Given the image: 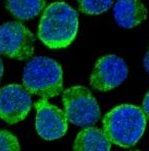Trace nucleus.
<instances>
[{
	"instance_id": "obj_8",
	"label": "nucleus",
	"mask_w": 149,
	"mask_h": 151,
	"mask_svg": "<svg viewBox=\"0 0 149 151\" xmlns=\"http://www.w3.org/2000/svg\"><path fill=\"white\" fill-rule=\"evenodd\" d=\"M35 127L41 138L50 141L65 135L68 129V120L64 111L44 98L39 99L35 103Z\"/></svg>"
},
{
	"instance_id": "obj_1",
	"label": "nucleus",
	"mask_w": 149,
	"mask_h": 151,
	"mask_svg": "<svg viewBox=\"0 0 149 151\" xmlns=\"http://www.w3.org/2000/svg\"><path fill=\"white\" fill-rule=\"evenodd\" d=\"M78 13L65 2H53L43 11L38 37L50 49L66 48L78 32Z\"/></svg>"
},
{
	"instance_id": "obj_10",
	"label": "nucleus",
	"mask_w": 149,
	"mask_h": 151,
	"mask_svg": "<svg viewBox=\"0 0 149 151\" xmlns=\"http://www.w3.org/2000/svg\"><path fill=\"white\" fill-rule=\"evenodd\" d=\"M111 142L102 130L87 127L77 134L73 151H110Z\"/></svg>"
},
{
	"instance_id": "obj_17",
	"label": "nucleus",
	"mask_w": 149,
	"mask_h": 151,
	"mask_svg": "<svg viewBox=\"0 0 149 151\" xmlns=\"http://www.w3.org/2000/svg\"><path fill=\"white\" fill-rule=\"evenodd\" d=\"M133 151H139V150H133Z\"/></svg>"
},
{
	"instance_id": "obj_2",
	"label": "nucleus",
	"mask_w": 149,
	"mask_h": 151,
	"mask_svg": "<svg viewBox=\"0 0 149 151\" xmlns=\"http://www.w3.org/2000/svg\"><path fill=\"white\" fill-rule=\"evenodd\" d=\"M146 128V117L136 105L122 104L103 117V132L109 141L123 148L132 147L139 141Z\"/></svg>"
},
{
	"instance_id": "obj_5",
	"label": "nucleus",
	"mask_w": 149,
	"mask_h": 151,
	"mask_svg": "<svg viewBox=\"0 0 149 151\" xmlns=\"http://www.w3.org/2000/svg\"><path fill=\"white\" fill-rule=\"evenodd\" d=\"M35 36L22 23L10 21L0 25V53L16 60H26L34 53Z\"/></svg>"
},
{
	"instance_id": "obj_3",
	"label": "nucleus",
	"mask_w": 149,
	"mask_h": 151,
	"mask_svg": "<svg viewBox=\"0 0 149 151\" xmlns=\"http://www.w3.org/2000/svg\"><path fill=\"white\" fill-rule=\"evenodd\" d=\"M22 83L29 94L44 99L55 97L63 90L62 68L57 61L50 57H33L24 66Z\"/></svg>"
},
{
	"instance_id": "obj_4",
	"label": "nucleus",
	"mask_w": 149,
	"mask_h": 151,
	"mask_svg": "<svg viewBox=\"0 0 149 151\" xmlns=\"http://www.w3.org/2000/svg\"><path fill=\"white\" fill-rule=\"evenodd\" d=\"M62 102L66 118L76 126L91 127L101 115L95 97L84 86H72L64 90Z\"/></svg>"
},
{
	"instance_id": "obj_9",
	"label": "nucleus",
	"mask_w": 149,
	"mask_h": 151,
	"mask_svg": "<svg viewBox=\"0 0 149 151\" xmlns=\"http://www.w3.org/2000/svg\"><path fill=\"white\" fill-rule=\"evenodd\" d=\"M113 16L120 27L130 29L147 18V9L137 0H118L113 4Z\"/></svg>"
},
{
	"instance_id": "obj_14",
	"label": "nucleus",
	"mask_w": 149,
	"mask_h": 151,
	"mask_svg": "<svg viewBox=\"0 0 149 151\" xmlns=\"http://www.w3.org/2000/svg\"><path fill=\"white\" fill-rule=\"evenodd\" d=\"M142 111L144 113L145 117H147L149 119V90L145 94L144 99L142 101Z\"/></svg>"
},
{
	"instance_id": "obj_13",
	"label": "nucleus",
	"mask_w": 149,
	"mask_h": 151,
	"mask_svg": "<svg viewBox=\"0 0 149 151\" xmlns=\"http://www.w3.org/2000/svg\"><path fill=\"white\" fill-rule=\"evenodd\" d=\"M0 151H20L17 137L7 130H0Z\"/></svg>"
},
{
	"instance_id": "obj_7",
	"label": "nucleus",
	"mask_w": 149,
	"mask_h": 151,
	"mask_svg": "<svg viewBox=\"0 0 149 151\" xmlns=\"http://www.w3.org/2000/svg\"><path fill=\"white\" fill-rule=\"evenodd\" d=\"M32 106L30 94L22 85L9 84L0 89V118L16 124L26 118Z\"/></svg>"
},
{
	"instance_id": "obj_6",
	"label": "nucleus",
	"mask_w": 149,
	"mask_h": 151,
	"mask_svg": "<svg viewBox=\"0 0 149 151\" xmlns=\"http://www.w3.org/2000/svg\"><path fill=\"white\" fill-rule=\"evenodd\" d=\"M128 66L117 55H105L99 58L90 75V84L95 90L106 92L116 88L126 80Z\"/></svg>"
},
{
	"instance_id": "obj_15",
	"label": "nucleus",
	"mask_w": 149,
	"mask_h": 151,
	"mask_svg": "<svg viewBox=\"0 0 149 151\" xmlns=\"http://www.w3.org/2000/svg\"><path fill=\"white\" fill-rule=\"evenodd\" d=\"M143 66H144L145 71L149 74V47H148V49L146 50L144 58H143Z\"/></svg>"
},
{
	"instance_id": "obj_12",
	"label": "nucleus",
	"mask_w": 149,
	"mask_h": 151,
	"mask_svg": "<svg viewBox=\"0 0 149 151\" xmlns=\"http://www.w3.org/2000/svg\"><path fill=\"white\" fill-rule=\"evenodd\" d=\"M114 2L110 0H104V1H86V0H80L78 1V7L81 12L85 14H102L107 10L111 8Z\"/></svg>"
},
{
	"instance_id": "obj_16",
	"label": "nucleus",
	"mask_w": 149,
	"mask_h": 151,
	"mask_svg": "<svg viewBox=\"0 0 149 151\" xmlns=\"http://www.w3.org/2000/svg\"><path fill=\"white\" fill-rule=\"evenodd\" d=\"M3 72H4V66H3V62H2L1 57H0V80H1V78H2Z\"/></svg>"
},
{
	"instance_id": "obj_11",
	"label": "nucleus",
	"mask_w": 149,
	"mask_h": 151,
	"mask_svg": "<svg viewBox=\"0 0 149 151\" xmlns=\"http://www.w3.org/2000/svg\"><path fill=\"white\" fill-rule=\"evenodd\" d=\"M45 1L32 0V1H6L5 6L12 15L19 20H29L37 16L45 7Z\"/></svg>"
}]
</instances>
